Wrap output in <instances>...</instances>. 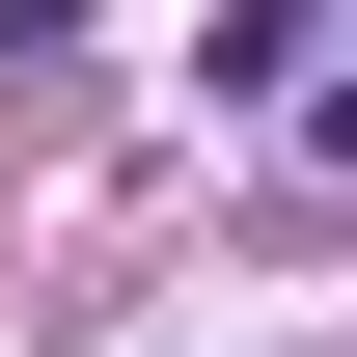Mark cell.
<instances>
[{
  "label": "cell",
  "mask_w": 357,
  "mask_h": 357,
  "mask_svg": "<svg viewBox=\"0 0 357 357\" xmlns=\"http://www.w3.org/2000/svg\"><path fill=\"white\" fill-rule=\"evenodd\" d=\"M330 137H357V83H330Z\"/></svg>",
  "instance_id": "1"
}]
</instances>
